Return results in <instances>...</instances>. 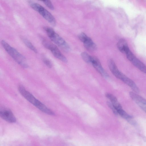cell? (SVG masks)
Instances as JSON below:
<instances>
[{"instance_id": "obj_19", "label": "cell", "mask_w": 146, "mask_h": 146, "mask_svg": "<svg viewBox=\"0 0 146 146\" xmlns=\"http://www.w3.org/2000/svg\"><path fill=\"white\" fill-rule=\"evenodd\" d=\"M88 36L84 33H81L78 36L79 39L82 42L87 38Z\"/></svg>"}, {"instance_id": "obj_16", "label": "cell", "mask_w": 146, "mask_h": 146, "mask_svg": "<svg viewBox=\"0 0 146 146\" xmlns=\"http://www.w3.org/2000/svg\"><path fill=\"white\" fill-rule=\"evenodd\" d=\"M43 61L45 65L49 68H51L52 65L51 62L47 58L44 57L43 58Z\"/></svg>"}, {"instance_id": "obj_5", "label": "cell", "mask_w": 146, "mask_h": 146, "mask_svg": "<svg viewBox=\"0 0 146 146\" xmlns=\"http://www.w3.org/2000/svg\"><path fill=\"white\" fill-rule=\"evenodd\" d=\"M125 51L124 53L128 60L141 71L146 74V66L136 57L129 48Z\"/></svg>"}, {"instance_id": "obj_13", "label": "cell", "mask_w": 146, "mask_h": 146, "mask_svg": "<svg viewBox=\"0 0 146 146\" xmlns=\"http://www.w3.org/2000/svg\"><path fill=\"white\" fill-rule=\"evenodd\" d=\"M23 42L29 49L36 53L38 52L37 50L31 42L25 37L22 36L21 37Z\"/></svg>"}, {"instance_id": "obj_10", "label": "cell", "mask_w": 146, "mask_h": 146, "mask_svg": "<svg viewBox=\"0 0 146 146\" xmlns=\"http://www.w3.org/2000/svg\"><path fill=\"white\" fill-rule=\"evenodd\" d=\"M83 43L85 47L88 50L93 52L96 50V45L89 37L88 36Z\"/></svg>"}, {"instance_id": "obj_1", "label": "cell", "mask_w": 146, "mask_h": 146, "mask_svg": "<svg viewBox=\"0 0 146 146\" xmlns=\"http://www.w3.org/2000/svg\"><path fill=\"white\" fill-rule=\"evenodd\" d=\"M1 43L5 51L18 64L25 68L29 67L26 59L23 55L5 40H2Z\"/></svg>"}, {"instance_id": "obj_9", "label": "cell", "mask_w": 146, "mask_h": 146, "mask_svg": "<svg viewBox=\"0 0 146 146\" xmlns=\"http://www.w3.org/2000/svg\"><path fill=\"white\" fill-rule=\"evenodd\" d=\"M91 63L96 70L104 77H108V74L104 69L99 60L96 57L92 56Z\"/></svg>"}, {"instance_id": "obj_4", "label": "cell", "mask_w": 146, "mask_h": 146, "mask_svg": "<svg viewBox=\"0 0 146 146\" xmlns=\"http://www.w3.org/2000/svg\"><path fill=\"white\" fill-rule=\"evenodd\" d=\"M41 41L43 46L50 50L55 57L65 63L67 62L66 58L56 45L44 37H42Z\"/></svg>"}, {"instance_id": "obj_18", "label": "cell", "mask_w": 146, "mask_h": 146, "mask_svg": "<svg viewBox=\"0 0 146 146\" xmlns=\"http://www.w3.org/2000/svg\"><path fill=\"white\" fill-rule=\"evenodd\" d=\"M105 96L108 98L110 100L111 102L117 100L116 97L111 94L107 93L106 94Z\"/></svg>"}, {"instance_id": "obj_15", "label": "cell", "mask_w": 146, "mask_h": 146, "mask_svg": "<svg viewBox=\"0 0 146 146\" xmlns=\"http://www.w3.org/2000/svg\"><path fill=\"white\" fill-rule=\"evenodd\" d=\"M43 3L49 9L51 10H54V7L50 1L45 0L42 1Z\"/></svg>"}, {"instance_id": "obj_11", "label": "cell", "mask_w": 146, "mask_h": 146, "mask_svg": "<svg viewBox=\"0 0 146 146\" xmlns=\"http://www.w3.org/2000/svg\"><path fill=\"white\" fill-rule=\"evenodd\" d=\"M118 114H119L121 117L131 123H135L133 117L128 114L123 109L117 111Z\"/></svg>"}, {"instance_id": "obj_6", "label": "cell", "mask_w": 146, "mask_h": 146, "mask_svg": "<svg viewBox=\"0 0 146 146\" xmlns=\"http://www.w3.org/2000/svg\"><path fill=\"white\" fill-rule=\"evenodd\" d=\"M18 90L21 94L27 101L37 108L42 102L36 99L32 94L27 91L21 85L18 87Z\"/></svg>"}, {"instance_id": "obj_2", "label": "cell", "mask_w": 146, "mask_h": 146, "mask_svg": "<svg viewBox=\"0 0 146 146\" xmlns=\"http://www.w3.org/2000/svg\"><path fill=\"white\" fill-rule=\"evenodd\" d=\"M47 36L53 42L66 52L70 50L69 45L66 41L57 34L52 28L48 26L44 27Z\"/></svg>"}, {"instance_id": "obj_7", "label": "cell", "mask_w": 146, "mask_h": 146, "mask_svg": "<svg viewBox=\"0 0 146 146\" xmlns=\"http://www.w3.org/2000/svg\"><path fill=\"white\" fill-rule=\"evenodd\" d=\"M0 116L3 119L8 122L13 123L16 121V119L12 111L5 107L0 108Z\"/></svg>"}, {"instance_id": "obj_14", "label": "cell", "mask_w": 146, "mask_h": 146, "mask_svg": "<svg viewBox=\"0 0 146 146\" xmlns=\"http://www.w3.org/2000/svg\"><path fill=\"white\" fill-rule=\"evenodd\" d=\"M81 56L84 61L87 63H91L92 56L89 55L86 52H84L81 54Z\"/></svg>"}, {"instance_id": "obj_12", "label": "cell", "mask_w": 146, "mask_h": 146, "mask_svg": "<svg viewBox=\"0 0 146 146\" xmlns=\"http://www.w3.org/2000/svg\"><path fill=\"white\" fill-rule=\"evenodd\" d=\"M117 46L119 50L123 53H124L125 50L128 47L126 41L124 39H121L119 40Z\"/></svg>"}, {"instance_id": "obj_3", "label": "cell", "mask_w": 146, "mask_h": 146, "mask_svg": "<svg viewBox=\"0 0 146 146\" xmlns=\"http://www.w3.org/2000/svg\"><path fill=\"white\" fill-rule=\"evenodd\" d=\"M28 3L31 7L38 12L44 19L53 25L56 24V20L53 16L47 10L40 4L29 1Z\"/></svg>"}, {"instance_id": "obj_17", "label": "cell", "mask_w": 146, "mask_h": 146, "mask_svg": "<svg viewBox=\"0 0 146 146\" xmlns=\"http://www.w3.org/2000/svg\"><path fill=\"white\" fill-rule=\"evenodd\" d=\"M107 104L109 108L111 110L113 113L116 115L118 114V113L117 110L113 106L111 103L109 102H107Z\"/></svg>"}, {"instance_id": "obj_8", "label": "cell", "mask_w": 146, "mask_h": 146, "mask_svg": "<svg viewBox=\"0 0 146 146\" xmlns=\"http://www.w3.org/2000/svg\"><path fill=\"white\" fill-rule=\"evenodd\" d=\"M129 95L131 99L146 113V100L134 92H130Z\"/></svg>"}]
</instances>
